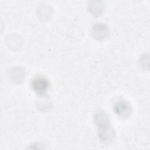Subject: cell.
<instances>
[{"label": "cell", "instance_id": "6da1fadb", "mask_svg": "<svg viewBox=\"0 0 150 150\" xmlns=\"http://www.w3.org/2000/svg\"><path fill=\"white\" fill-rule=\"evenodd\" d=\"M33 91L39 96L43 97L49 91L50 83L47 78L41 75H37L33 77L30 83Z\"/></svg>", "mask_w": 150, "mask_h": 150}, {"label": "cell", "instance_id": "7a4b0ae2", "mask_svg": "<svg viewBox=\"0 0 150 150\" xmlns=\"http://www.w3.org/2000/svg\"><path fill=\"white\" fill-rule=\"evenodd\" d=\"M114 111L118 116L121 118H127L131 114V107L126 100L120 99L114 104Z\"/></svg>", "mask_w": 150, "mask_h": 150}, {"label": "cell", "instance_id": "3957f363", "mask_svg": "<svg viewBox=\"0 0 150 150\" xmlns=\"http://www.w3.org/2000/svg\"><path fill=\"white\" fill-rule=\"evenodd\" d=\"M108 29L105 25L97 23L93 26L91 34L94 39L100 40L105 39L108 36Z\"/></svg>", "mask_w": 150, "mask_h": 150}, {"label": "cell", "instance_id": "277c9868", "mask_svg": "<svg viewBox=\"0 0 150 150\" xmlns=\"http://www.w3.org/2000/svg\"><path fill=\"white\" fill-rule=\"evenodd\" d=\"M94 120L98 128V129L111 126L108 117L103 111H99L96 113L94 117Z\"/></svg>", "mask_w": 150, "mask_h": 150}, {"label": "cell", "instance_id": "5b68a950", "mask_svg": "<svg viewBox=\"0 0 150 150\" xmlns=\"http://www.w3.org/2000/svg\"><path fill=\"white\" fill-rule=\"evenodd\" d=\"M25 73L24 71H23L22 69H21V68L19 67H15V68H13L11 71V73H10V76H11L12 77V80H18L20 81L22 79H23V77L20 76H18V74H21V73ZM24 79V78H23Z\"/></svg>", "mask_w": 150, "mask_h": 150}, {"label": "cell", "instance_id": "8992f818", "mask_svg": "<svg viewBox=\"0 0 150 150\" xmlns=\"http://www.w3.org/2000/svg\"><path fill=\"white\" fill-rule=\"evenodd\" d=\"M89 9L93 15H98L101 13L102 11V5H90Z\"/></svg>", "mask_w": 150, "mask_h": 150}]
</instances>
